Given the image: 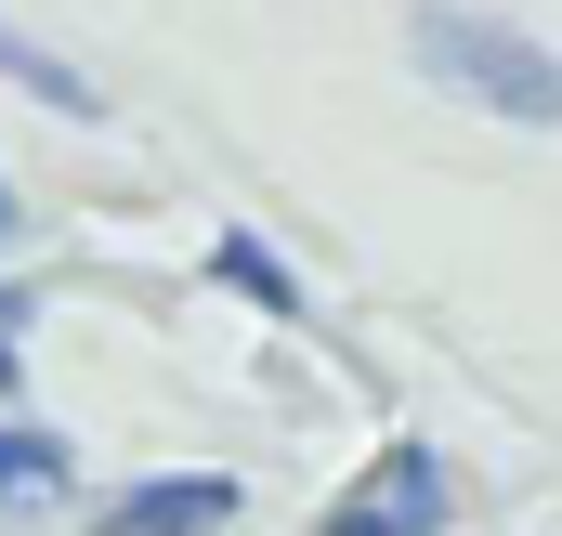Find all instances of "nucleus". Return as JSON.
<instances>
[{
	"label": "nucleus",
	"instance_id": "obj_8",
	"mask_svg": "<svg viewBox=\"0 0 562 536\" xmlns=\"http://www.w3.org/2000/svg\"><path fill=\"white\" fill-rule=\"evenodd\" d=\"M0 236H13V183H0Z\"/></svg>",
	"mask_w": 562,
	"mask_h": 536
},
{
	"label": "nucleus",
	"instance_id": "obj_6",
	"mask_svg": "<svg viewBox=\"0 0 562 536\" xmlns=\"http://www.w3.org/2000/svg\"><path fill=\"white\" fill-rule=\"evenodd\" d=\"M210 275H223V288H249L262 314H301V275H288L262 236H223V249H210Z\"/></svg>",
	"mask_w": 562,
	"mask_h": 536
},
{
	"label": "nucleus",
	"instance_id": "obj_5",
	"mask_svg": "<svg viewBox=\"0 0 562 536\" xmlns=\"http://www.w3.org/2000/svg\"><path fill=\"white\" fill-rule=\"evenodd\" d=\"M79 484V458L53 445V432H26V418H0V498H66Z\"/></svg>",
	"mask_w": 562,
	"mask_h": 536
},
{
	"label": "nucleus",
	"instance_id": "obj_2",
	"mask_svg": "<svg viewBox=\"0 0 562 536\" xmlns=\"http://www.w3.org/2000/svg\"><path fill=\"white\" fill-rule=\"evenodd\" d=\"M327 536H445V458L431 445H380L367 484L327 511Z\"/></svg>",
	"mask_w": 562,
	"mask_h": 536
},
{
	"label": "nucleus",
	"instance_id": "obj_3",
	"mask_svg": "<svg viewBox=\"0 0 562 536\" xmlns=\"http://www.w3.org/2000/svg\"><path fill=\"white\" fill-rule=\"evenodd\" d=\"M236 524V484L223 471H144L132 498L105 511V536H223Z\"/></svg>",
	"mask_w": 562,
	"mask_h": 536
},
{
	"label": "nucleus",
	"instance_id": "obj_7",
	"mask_svg": "<svg viewBox=\"0 0 562 536\" xmlns=\"http://www.w3.org/2000/svg\"><path fill=\"white\" fill-rule=\"evenodd\" d=\"M0 393H13V301H0Z\"/></svg>",
	"mask_w": 562,
	"mask_h": 536
},
{
	"label": "nucleus",
	"instance_id": "obj_4",
	"mask_svg": "<svg viewBox=\"0 0 562 536\" xmlns=\"http://www.w3.org/2000/svg\"><path fill=\"white\" fill-rule=\"evenodd\" d=\"M0 79H13V92H40V105H66V119H92V105H105V92H92L66 53H40L26 26H0Z\"/></svg>",
	"mask_w": 562,
	"mask_h": 536
},
{
	"label": "nucleus",
	"instance_id": "obj_1",
	"mask_svg": "<svg viewBox=\"0 0 562 536\" xmlns=\"http://www.w3.org/2000/svg\"><path fill=\"white\" fill-rule=\"evenodd\" d=\"M419 66L458 92V105H497V119H524V132H562V53L524 40V26H497V13L431 0L419 13Z\"/></svg>",
	"mask_w": 562,
	"mask_h": 536
}]
</instances>
